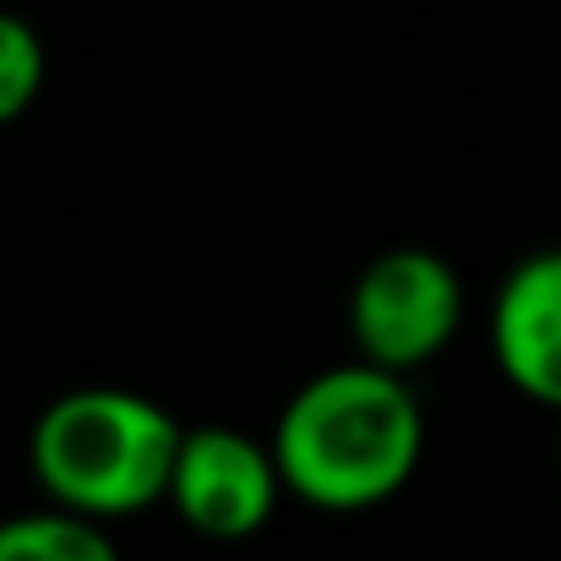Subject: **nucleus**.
Returning <instances> with one entry per match:
<instances>
[{
	"label": "nucleus",
	"mask_w": 561,
	"mask_h": 561,
	"mask_svg": "<svg viewBox=\"0 0 561 561\" xmlns=\"http://www.w3.org/2000/svg\"><path fill=\"white\" fill-rule=\"evenodd\" d=\"M0 561H121V551L104 535V518L55 502L44 513H16L0 524Z\"/></svg>",
	"instance_id": "obj_6"
},
{
	"label": "nucleus",
	"mask_w": 561,
	"mask_h": 561,
	"mask_svg": "<svg viewBox=\"0 0 561 561\" xmlns=\"http://www.w3.org/2000/svg\"><path fill=\"white\" fill-rule=\"evenodd\" d=\"M491 344L502 376L535 403L561 409V245L524 256L491 311Z\"/></svg>",
	"instance_id": "obj_5"
},
{
	"label": "nucleus",
	"mask_w": 561,
	"mask_h": 561,
	"mask_svg": "<svg viewBox=\"0 0 561 561\" xmlns=\"http://www.w3.org/2000/svg\"><path fill=\"white\" fill-rule=\"evenodd\" d=\"M181 436V420L131 387H77L38 414L27 463L49 502L110 524L170 496Z\"/></svg>",
	"instance_id": "obj_2"
},
{
	"label": "nucleus",
	"mask_w": 561,
	"mask_h": 561,
	"mask_svg": "<svg viewBox=\"0 0 561 561\" xmlns=\"http://www.w3.org/2000/svg\"><path fill=\"white\" fill-rule=\"evenodd\" d=\"M38 88H44V38L33 33V22L0 5V126L27 115Z\"/></svg>",
	"instance_id": "obj_7"
},
{
	"label": "nucleus",
	"mask_w": 561,
	"mask_h": 561,
	"mask_svg": "<svg viewBox=\"0 0 561 561\" xmlns=\"http://www.w3.org/2000/svg\"><path fill=\"white\" fill-rule=\"evenodd\" d=\"M284 496V474L273 447L229 425H196L181 436L170 469V507L207 540H245L256 535Z\"/></svg>",
	"instance_id": "obj_4"
},
{
	"label": "nucleus",
	"mask_w": 561,
	"mask_h": 561,
	"mask_svg": "<svg viewBox=\"0 0 561 561\" xmlns=\"http://www.w3.org/2000/svg\"><path fill=\"white\" fill-rule=\"evenodd\" d=\"M425 414L403 371L371 360L311 376L278 414L273 458L284 491L322 513H366L398 496L420 463Z\"/></svg>",
	"instance_id": "obj_1"
},
{
	"label": "nucleus",
	"mask_w": 561,
	"mask_h": 561,
	"mask_svg": "<svg viewBox=\"0 0 561 561\" xmlns=\"http://www.w3.org/2000/svg\"><path fill=\"white\" fill-rule=\"evenodd\" d=\"M463 322V284L453 262H442L425 245L381 251L355 278L350 295V333L360 344V360L387 371H414L431 355L453 344Z\"/></svg>",
	"instance_id": "obj_3"
}]
</instances>
